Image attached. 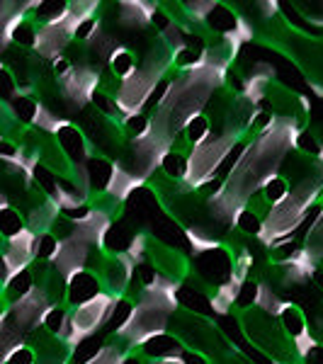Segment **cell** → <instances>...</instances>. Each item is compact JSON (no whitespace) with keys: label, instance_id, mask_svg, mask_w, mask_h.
Here are the masks:
<instances>
[{"label":"cell","instance_id":"obj_1","mask_svg":"<svg viewBox=\"0 0 323 364\" xmlns=\"http://www.w3.org/2000/svg\"><path fill=\"white\" fill-rule=\"evenodd\" d=\"M102 294V282H100L95 269H80V272L70 274L66 279V294L63 301L70 309H78L83 304L92 301L95 296Z\"/></svg>","mask_w":323,"mask_h":364},{"label":"cell","instance_id":"obj_2","mask_svg":"<svg viewBox=\"0 0 323 364\" xmlns=\"http://www.w3.org/2000/svg\"><path fill=\"white\" fill-rule=\"evenodd\" d=\"M25 3H0V66H3V58L8 54V46L13 42L17 27L25 22L27 17Z\"/></svg>","mask_w":323,"mask_h":364},{"label":"cell","instance_id":"obj_3","mask_svg":"<svg viewBox=\"0 0 323 364\" xmlns=\"http://www.w3.org/2000/svg\"><path fill=\"white\" fill-rule=\"evenodd\" d=\"M280 328L292 340L307 336V333H309L307 316H304V311L299 309L297 304H285V306H282V311H280Z\"/></svg>","mask_w":323,"mask_h":364},{"label":"cell","instance_id":"obj_4","mask_svg":"<svg viewBox=\"0 0 323 364\" xmlns=\"http://www.w3.org/2000/svg\"><path fill=\"white\" fill-rule=\"evenodd\" d=\"M209 136H211V119L209 117L207 114H192L185 124V141L187 144H190L192 149H197V146H202Z\"/></svg>","mask_w":323,"mask_h":364},{"label":"cell","instance_id":"obj_5","mask_svg":"<svg viewBox=\"0 0 323 364\" xmlns=\"http://www.w3.org/2000/svg\"><path fill=\"white\" fill-rule=\"evenodd\" d=\"M27 224H25V214H22L17 207H5L0 209V240H8L17 236L20 231H25Z\"/></svg>","mask_w":323,"mask_h":364},{"label":"cell","instance_id":"obj_6","mask_svg":"<svg viewBox=\"0 0 323 364\" xmlns=\"http://www.w3.org/2000/svg\"><path fill=\"white\" fill-rule=\"evenodd\" d=\"M290 190H292V182L287 180L285 175H272V178L263 185L260 195L270 204V209H272V207H280V204L290 197Z\"/></svg>","mask_w":323,"mask_h":364},{"label":"cell","instance_id":"obj_7","mask_svg":"<svg viewBox=\"0 0 323 364\" xmlns=\"http://www.w3.org/2000/svg\"><path fill=\"white\" fill-rule=\"evenodd\" d=\"M110 66H112V73L117 78L127 80L129 75L137 73V58H134V54L129 49L120 46V49H115L112 54H110Z\"/></svg>","mask_w":323,"mask_h":364},{"label":"cell","instance_id":"obj_8","mask_svg":"<svg viewBox=\"0 0 323 364\" xmlns=\"http://www.w3.org/2000/svg\"><path fill=\"white\" fill-rule=\"evenodd\" d=\"M161 168H163V173L173 180L187 178V158L180 154V151H168V154H163Z\"/></svg>","mask_w":323,"mask_h":364},{"label":"cell","instance_id":"obj_9","mask_svg":"<svg viewBox=\"0 0 323 364\" xmlns=\"http://www.w3.org/2000/svg\"><path fill=\"white\" fill-rule=\"evenodd\" d=\"M207 25L211 29H216V32H224V34H231L233 29H236L238 20L233 17V13L228 8H221V5H216V10H211L209 17H207Z\"/></svg>","mask_w":323,"mask_h":364},{"label":"cell","instance_id":"obj_10","mask_svg":"<svg viewBox=\"0 0 323 364\" xmlns=\"http://www.w3.org/2000/svg\"><path fill=\"white\" fill-rule=\"evenodd\" d=\"M236 226H238V231H243V233H250V236H260V231H263V219H260V214L253 209H240L238 214H236Z\"/></svg>","mask_w":323,"mask_h":364},{"label":"cell","instance_id":"obj_11","mask_svg":"<svg viewBox=\"0 0 323 364\" xmlns=\"http://www.w3.org/2000/svg\"><path fill=\"white\" fill-rule=\"evenodd\" d=\"M236 304L240 309H253L258 304V284L255 282L245 279L243 284L238 287V294H236Z\"/></svg>","mask_w":323,"mask_h":364},{"label":"cell","instance_id":"obj_12","mask_svg":"<svg viewBox=\"0 0 323 364\" xmlns=\"http://www.w3.org/2000/svg\"><path fill=\"white\" fill-rule=\"evenodd\" d=\"M92 105H95V107L105 117H117V112H120V107H117V100L110 97L105 90H95V92H92Z\"/></svg>","mask_w":323,"mask_h":364},{"label":"cell","instance_id":"obj_13","mask_svg":"<svg viewBox=\"0 0 323 364\" xmlns=\"http://www.w3.org/2000/svg\"><path fill=\"white\" fill-rule=\"evenodd\" d=\"M125 132L129 136H144L146 132H149V119H146V114H129L125 119Z\"/></svg>","mask_w":323,"mask_h":364},{"label":"cell","instance_id":"obj_14","mask_svg":"<svg viewBox=\"0 0 323 364\" xmlns=\"http://www.w3.org/2000/svg\"><path fill=\"white\" fill-rule=\"evenodd\" d=\"M297 146L304 151V154H309V156H319L321 154V144L314 136H311L309 132L299 134V136H297Z\"/></svg>","mask_w":323,"mask_h":364},{"label":"cell","instance_id":"obj_15","mask_svg":"<svg viewBox=\"0 0 323 364\" xmlns=\"http://www.w3.org/2000/svg\"><path fill=\"white\" fill-rule=\"evenodd\" d=\"M180 364H209V360L199 350H185L183 357H180Z\"/></svg>","mask_w":323,"mask_h":364},{"label":"cell","instance_id":"obj_16","mask_svg":"<svg viewBox=\"0 0 323 364\" xmlns=\"http://www.w3.org/2000/svg\"><path fill=\"white\" fill-rule=\"evenodd\" d=\"M304 364H323V345H314V348L304 355Z\"/></svg>","mask_w":323,"mask_h":364},{"label":"cell","instance_id":"obj_17","mask_svg":"<svg viewBox=\"0 0 323 364\" xmlns=\"http://www.w3.org/2000/svg\"><path fill=\"white\" fill-rule=\"evenodd\" d=\"M117 364H144V362H141V357H139V355H125Z\"/></svg>","mask_w":323,"mask_h":364}]
</instances>
